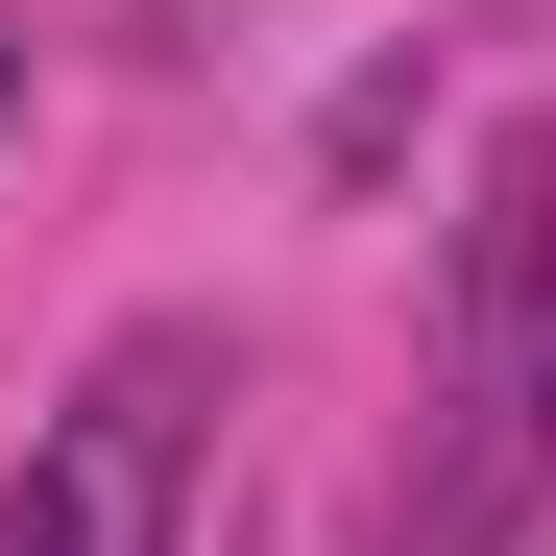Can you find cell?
Here are the masks:
<instances>
[{
	"instance_id": "obj_3",
	"label": "cell",
	"mask_w": 556,
	"mask_h": 556,
	"mask_svg": "<svg viewBox=\"0 0 556 556\" xmlns=\"http://www.w3.org/2000/svg\"><path fill=\"white\" fill-rule=\"evenodd\" d=\"M0 146H25V25H0Z\"/></svg>"
},
{
	"instance_id": "obj_2",
	"label": "cell",
	"mask_w": 556,
	"mask_h": 556,
	"mask_svg": "<svg viewBox=\"0 0 556 556\" xmlns=\"http://www.w3.org/2000/svg\"><path fill=\"white\" fill-rule=\"evenodd\" d=\"M532 508H556V363L435 339V412L363 484V556H532Z\"/></svg>"
},
{
	"instance_id": "obj_1",
	"label": "cell",
	"mask_w": 556,
	"mask_h": 556,
	"mask_svg": "<svg viewBox=\"0 0 556 556\" xmlns=\"http://www.w3.org/2000/svg\"><path fill=\"white\" fill-rule=\"evenodd\" d=\"M218 412H242V339H218V315H122V339L25 412V459H0V556H194Z\"/></svg>"
},
{
	"instance_id": "obj_4",
	"label": "cell",
	"mask_w": 556,
	"mask_h": 556,
	"mask_svg": "<svg viewBox=\"0 0 556 556\" xmlns=\"http://www.w3.org/2000/svg\"><path fill=\"white\" fill-rule=\"evenodd\" d=\"M484 25H556V0H484Z\"/></svg>"
}]
</instances>
